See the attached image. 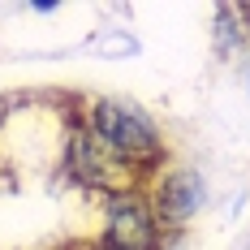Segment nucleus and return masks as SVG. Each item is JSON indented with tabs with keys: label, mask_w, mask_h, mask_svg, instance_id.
I'll use <instances>...</instances> for the list:
<instances>
[{
	"label": "nucleus",
	"mask_w": 250,
	"mask_h": 250,
	"mask_svg": "<svg viewBox=\"0 0 250 250\" xmlns=\"http://www.w3.org/2000/svg\"><path fill=\"white\" fill-rule=\"evenodd\" d=\"M69 164H74V173L82 177L86 186H112V194L129 190L125 164L100 147V138H95L91 129H78L74 134V143H69Z\"/></svg>",
	"instance_id": "obj_3"
},
{
	"label": "nucleus",
	"mask_w": 250,
	"mask_h": 250,
	"mask_svg": "<svg viewBox=\"0 0 250 250\" xmlns=\"http://www.w3.org/2000/svg\"><path fill=\"white\" fill-rule=\"evenodd\" d=\"M91 250H125V246H117L112 237H100V242H91Z\"/></svg>",
	"instance_id": "obj_5"
},
{
	"label": "nucleus",
	"mask_w": 250,
	"mask_h": 250,
	"mask_svg": "<svg viewBox=\"0 0 250 250\" xmlns=\"http://www.w3.org/2000/svg\"><path fill=\"white\" fill-rule=\"evenodd\" d=\"M199 203H203V181H199L194 168H173V173L155 186V194H151V207H155V216L164 225L190 220L199 211Z\"/></svg>",
	"instance_id": "obj_4"
},
{
	"label": "nucleus",
	"mask_w": 250,
	"mask_h": 250,
	"mask_svg": "<svg viewBox=\"0 0 250 250\" xmlns=\"http://www.w3.org/2000/svg\"><path fill=\"white\" fill-rule=\"evenodd\" d=\"M108 155H117L121 164H151L160 155V134L147 121L143 108L125 100H95L91 104V125H86Z\"/></svg>",
	"instance_id": "obj_1"
},
{
	"label": "nucleus",
	"mask_w": 250,
	"mask_h": 250,
	"mask_svg": "<svg viewBox=\"0 0 250 250\" xmlns=\"http://www.w3.org/2000/svg\"><path fill=\"white\" fill-rule=\"evenodd\" d=\"M125 250H155L160 246V216L138 190H121L108 199V233Z\"/></svg>",
	"instance_id": "obj_2"
}]
</instances>
